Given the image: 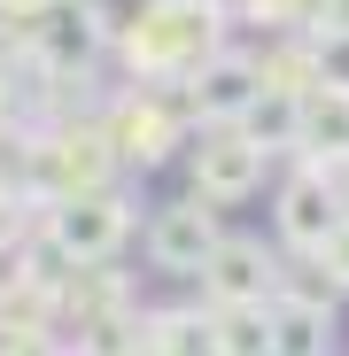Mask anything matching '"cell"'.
Wrapping results in <instances>:
<instances>
[{
	"label": "cell",
	"mask_w": 349,
	"mask_h": 356,
	"mask_svg": "<svg viewBox=\"0 0 349 356\" xmlns=\"http://www.w3.org/2000/svg\"><path fill=\"white\" fill-rule=\"evenodd\" d=\"M16 8H47V0H16Z\"/></svg>",
	"instance_id": "1"
}]
</instances>
